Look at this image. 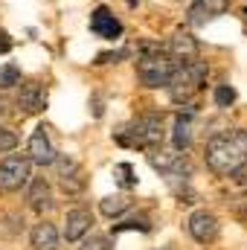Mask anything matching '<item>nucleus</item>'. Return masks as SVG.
I'll return each instance as SVG.
<instances>
[{
  "mask_svg": "<svg viewBox=\"0 0 247 250\" xmlns=\"http://www.w3.org/2000/svg\"><path fill=\"white\" fill-rule=\"evenodd\" d=\"M206 169L215 172L218 178H233L247 166V131L245 128H230L218 131L209 137L206 151H204Z\"/></svg>",
  "mask_w": 247,
  "mask_h": 250,
  "instance_id": "obj_1",
  "label": "nucleus"
},
{
  "mask_svg": "<svg viewBox=\"0 0 247 250\" xmlns=\"http://www.w3.org/2000/svg\"><path fill=\"white\" fill-rule=\"evenodd\" d=\"M117 143L123 148H143V151H154L163 140V114L151 111V114H143L137 117L134 123L123 125L117 134Z\"/></svg>",
  "mask_w": 247,
  "mask_h": 250,
  "instance_id": "obj_2",
  "label": "nucleus"
},
{
  "mask_svg": "<svg viewBox=\"0 0 247 250\" xmlns=\"http://www.w3.org/2000/svg\"><path fill=\"white\" fill-rule=\"evenodd\" d=\"M175 59L154 41L140 44V59H137V76L145 87H166L169 76L175 70Z\"/></svg>",
  "mask_w": 247,
  "mask_h": 250,
  "instance_id": "obj_3",
  "label": "nucleus"
},
{
  "mask_svg": "<svg viewBox=\"0 0 247 250\" xmlns=\"http://www.w3.org/2000/svg\"><path fill=\"white\" fill-rule=\"evenodd\" d=\"M206 64L192 59V62H178L172 76H169V93H172V102H189L206 82Z\"/></svg>",
  "mask_w": 247,
  "mask_h": 250,
  "instance_id": "obj_4",
  "label": "nucleus"
},
{
  "mask_svg": "<svg viewBox=\"0 0 247 250\" xmlns=\"http://www.w3.org/2000/svg\"><path fill=\"white\" fill-rule=\"evenodd\" d=\"M29 166L32 160L23 154H6L0 160V189L3 192H18L29 184Z\"/></svg>",
  "mask_w": 247,
  "mask_h": 250,
  "instance_id": "obj_5",
  "label": "nucleus"
},
{
  "mask_svg": "<svg viewBox=\"0 0 247 250\" xmlns=\"http://www.w3.org/2000/svg\"><path fill=\"white\" fill-rule=\"evenodd\" d=\"M53 166H56V178H59V187H62L67 195H79L82 189L87 187L84 169L79 166V160H76V157H70V154H56Z\"/></svg>",
  "mask_w": 247,
  "mask_h": 250,
  "instance_id": "obj_6",
  "label": "nucleus"
},
{
  "mask_svg": "<svg viewBox=\"0 0 247 250\" xmlns=\"http://www.w3.org/2000/svg\"><path fill=\"white\" fill-rule=\"evenodd\" d=\"M148 163L160 172V175H166L169 181H189L192 178V163H189V157L181 154V151H175V154H166V151H151L148 154Z\"/></svg>",
  "mask_w": 247,
  "mask_h": 250,
  "instance_id": "obj_7",
  "label": "nucleus"
},
{
  "mask_svg": "<svg viewBox=\"0 0 247 250\" xmlns=\"http://www.w3.org/2000/svg\"><path fill=\"white\" fill-rule=\"evenodd\" d=\"M186 227H189V236H192L198 245H212V242L218 239V233H221V224H218V218H215L212 212H206V209H198V212H192Z\"/></svg>",
  "mask_w": 247,
  "mask_h": 250,
  "instance_id": "obj_8",
  "label": "nucleus"
},
{
  "mask_svg": "<svg viewBox=\"0 0 247 250\" xmlns=\"http://www.w3.org/2000/svg\"><path fill=\"white\" fill-rule=\"evenodd\" d=\"M15 102H18V111L26 117L41 114V111H47V87L41 82H23Z\"/></svg>",
  "mask_w": 247,
  "mask_h": 250,
  "instance_id": "obj_9",
  "label": "nucleus"
},
{
  "mask_svg": "<svg viewBox=\"0 0 247 250\" xmlns=\"http://www.w3.org/2000/svg\"><path fill=\"white\" fill-rule=\"evenodd\" d=\"M227 12H230V0H195L186 21H189V26H206L209 21L227 15Z\"/></svg>",
  "mask_w": 247,
  "mask_h": 250,
  "instance_id": "obj_10",
  "label": "nucleus"
},
{
  "mask_svg": "<svg viewBox=\"0 0 247 250\" xmlns=\"http://www.w3.org/2000/svg\"><path fill=\"white\" fill-rule=\"evenodd\" d=\"M90 32L105 38V41H117L123 35V23L114 18V12L108 6H96L93 15H90Z\"/></svg>",
  "mask_w": 247,
  "mask_h": 250,
  "instance_id": "obj_11",
  "label": "nucleus"
},
{
  "mask_svg": "<svg viewBox=\"0 0 247 250\" xmlns=\"http://www.w3.org/2000/svg\"><path fill=\"white\" fill-rule=\"evenodd\" d=\"M56 154H59V151H56L53 143H50L47 125H38V128L32 131V137H29V160L38 163V166H53Z\"/></svg>",
  "mask_w": 247,
  "mask_h": 250,
  "instance_id": "obj_12",
  "label": "nucleus"
},
{
  "mask_svg": "<svg viewBox=\"0 0 247 250\" xmlns=\"http://www.w3.org/2000/svg\"><path fill=\"white\" fill-rule=\"evenodd\" d=\"M166 53L175 62H192V59H198V41H195V35L189 29H175L172 38H169Z\"/></svg>",
  "mask_w": 247,
  "mask_h": 250,
  "instance_id": "obj_13",
  "label": "nucleus"
},
{
  "mask_svg": "<svg viewBox=\"0 0 247 250\" xmlns=\"http://www.w3.org/2000/svg\"><path fill=\"white\" fill-rule=\"evenodd\" d=\"M90 227H93V212L84 209V207H76V209L67 212V221H64V239H67V242H79Z\"/></svg>",
  "mask_w": 247,
  "mask_h": 250,
  "instance_id": "obj_14",
  "label": "nucleus"
},
{
  "mask_svg": "<svg viewBox=\"0 0 247 250\" xmlns=\"http://www.w3.org/2000/svg\"><path fill=\"white\" fill-rule=\"evenodd\" d=\"M26 201H29V209L38 212V215H44V212H50V209L56 207V201H53V189H50V184H47L44 178H35V181L29 184Z\"/></svg>",
  "mask_w": 247,
  "mask_h": 250,
  "instance_id": "obj_15",
  "label": "nucleus"
},
{
  "mask_svg": "<svg viewBox=\"0 0 247 250\" xmlns=\"http://www.w3.org/2000/svg\"><path fill=\"white\" fill-rule=\"evenodd\" d=\"M29 242H32V248L35 250H59V230H56L53 224L41 221V224L32 227Z\"/></svg>",
  "mask_w": 247,
  "mask_h": 250,
  "instance_id": "obj_16",
  "label": "nucleus"
},
{
  "mask_svg": "<svg viewBox=\"0 0 247 250\" xmlns=\"http://www.w3.org/2000/svg\"><path fill=\"white\" fill-rule=\"evenodd\" d=\"M172 143L178 151H186L192 146V114H178L175 128H172Z\"/></svg>",
  "mask_w": 247,
  "mask_h": 250,
  "instance_id": "obj_17",
  "label": "nucleus"
},
{
  "mask_svg": "<svg viewBox=\"0 0 247 250\" xmlns=\"http://www.w3.org/2000/svg\"><path fill=\"white\" fill-rule=\"evenodd\" d=\"M131 204H134V201H131L128 195H108V198H102L99 209H102V215H108V218H117V215H123Z\"/></svg>",
  "mask_w": 247,
  "mask_h": 250,
  "instance_id": "obj_18",
  "label": "nucleus"
},
{
  "mask_svg": "<svg viewBox=\"0 0 247 250\" xmlns=\"http://www.w3.org/2000/svg\"><path fill=\"white\" fill-rule=\"evenodd\" d=\"M125 230H140V233H148L151 224L145 215H134V218H125L123 224H114V233H125Z\"/></svg>",
  "mask_w": 247,
  "mask_h": 250,
  "instance_id": "obj_19",
  "label": "nucleus"
},
{
  "mask_svg": "<svg viewBox=\"0 0 247 250\" xmlns=\"http://www.w3.org/2000/svg\"><path fill=\"white\" fill-rule=\"evenodd\" d=\"M114 178H117V184L125 189L137 187V178H134V166L131 163H120V166H114Z\"/></svg>",
  "mask_w": 247,
  "mask_h": 250,
  "instance_id": "obj_20",
  "label": "nucleus"
},
{
  "mask_svg": "<svg viewBox=\"0 0 247 250\" xmlns=\"http://www.w3.org/2000/svg\"><path fill=\"white\" fill-rule=\"evenodd\" d=\"M212 99H215V105H218V108H230V105L236 102V90H233L230 84H218V87H215V93H212Z\"/></svg>",
  "mask_w": 247,
  "mask_h": 250,
  "instance_id": "obj_21",
  "label": "nucleus"
},
{
  "mask_svg": "<svg viewBox=\"0 0 247 250\" xmlns=\"http://www.w3.org/2000/svg\"><path fill=\"white\" fill-rule=\"evenodd\" d=\"M15 84H21V70L15 64L0 67V87H15Z\"/></svg>",
  "mask_w": 247,
  "mask_h": 250,
  "instance_id": "obj_22",
  "label": "nucleus"
},
{
  "mask_svg": "<svg viewBox=\"0 0 247 250\" xmlns=\"http://www.w3.org/2000/svg\"><path fill=\"white\" fill-rule=\"evenodd\" d=\"M15 148H18V134H15L12 128L0 125V154H6V151H15Z\"/></svg>",
  "mask_w": 247,
  "mask_h": 250,
  "instance_id": "obj_23",
  "label": "nucleus"
},
{
  "mask_svg": "<svg viewBox=\"0 0 247 250\" xmlns=\"http://www.w3.org/2000/svg\"><path fill=\"white\" fill-rule=\"evenodd\" d=\"M230 212L236 215V221H239L242 227H247V195L245 198H233V201H230Z\"/></svg>",
  "mask_w": 247,
  "mask_h": 250,
  "instance_id": "obj_24",
  "label": "nucleus"
},
{
  "mask_svg": "<svg viewBox=\"0 0 247 250\" xmlns=\"http://www.w3.org/2000/svg\"><path fill=\"white\" fill-rule=\"evenodd\" d=\"M128 56H131L128 47L117 50V53H99V56H96V64H117V62H123V59H128Z\"/></svg>",
  "mask_w": 247,
  "mask_h": 250,
  "instance_id": "obj_25",
  "label": "nucleus"
},
{
  "mask_svg": "<svg viewBox=\"0 0 247 250\" xmlns=\"http://www.w3.org/2000/svg\"><path fill=\"white\" fill-rule=\"evenodd\" d=\"M79 250H114V245L108 242V236H90Z\"/></svg>",
  "mask_w": 247,
  "mask_h": 250,
  "instance_id": "obj_26",
  "label": "nucleus"
},
{
  "mask_svg": "<svg viewBox=\"0 0 247 250\" xmlns=\"http://www.w3.org/2000/svg\"><path fill=\"white\" fill-rule=\"evenodd\" d=\"M9 50H12V35L6 29H0V56H6Z\"/></svg>",
  "mask_w": 247,
  "mask_h": 250,
  "instance_id": "obj_27",
  "label": "nucleus"
},
{
  "mask_svg": "<svg viewBox=\"0 0 247 250\" xmlns=\"http://www.w3.org/2000/svg\"><path fill=\"white\" fill-rule=\"evenodd\" d=\"M105 114V102H102V96H93V117H102Z\"/></svg>",
  "mask_w": 247,
  "mask_h": 250,
  "instance_id": "obj_28",
  "label": "nucleus"
},
{
  "mask_svg": "<svg viewBox=\"0 0 247 250\" xmlns=\"http://www.w3.org/2000/svg\"><path fill=\"white\" fill-rule=\"evenodd\" d=\"M137 3H140V0H128V6H131V9H134V6H137Z\"/></svg>",
  "mask_w": 247,
  "mask_h": 250,
  "instance_id": "obj_29",
  "label": "nucleus"
},
{
  "mask_svg": "<svg viewBox=\"0 0 247 250\" xmlns=\"http://www.w3.org/2000/svg\"><path fill=\"white\" fill-rule=\"evenodd\" d=\"M160 250H175V248H160Z\"/></svg>",
  "mask_w": 247,
  "mask_h": 250,
  "instance_id": "obj_30",
  "label": "nucleus"
},
{
  "mask_svg": "<svg viewBox=\"0 0 247 250\" xmlns=\"http://www.w3.org/2000/svg\"><path fill=\"white\" fill-rule=\"evenodd\" d=\"M245 192H247V184H245Z\"/></svg>",
  "mask_w": 247,
  "mask_h": 250,
  "instance_id": "obj_31",
  "label": "nucleus"
}]
</instances>
